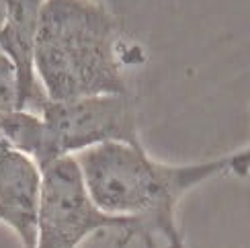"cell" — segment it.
Returning <instances> with one entry per match:
<instances>
[{
  "instance_id": "cell-1",
  "label": "cell",
  "mask_w": 250,
  "mask_h": 248,
  "mask_svg": "<svg viewBox=\"0 0 250 248\" xmlns=\"http://www.w3.org/2000/svg\"><path fill=\"white\" fill-rule=\"evenodd\" d=\"M84 187L97 207L113 218L133 220L138 238L150 248H187L176 224L185 193L230 172V158L199 164H162L142 144H101L76 154Z\"/></svg>"
},
{
  "instance_id": "cell-2",
  "label": "cell",
  "mask_w": 250,
  "mask_h": 248,
  "mask_svg": "<svg viewBox=\"0 0 250 248\" xmlns=\"http://www.w3.org/2000/svg\"><path fill=\"white\" fill-rule=\"evenodd\" d=\"M119 41V17L107 0H45L33 68L47 99L127 95Z\"/></svg>"
},
{
  "instance_id": "cell-3",
  "label": "cell",
  "mask_w": 250,
  "mask_h": 248,
  "mask_svg": "<svg viewBox=\"0 0 250 248\" xmlns=\"http://www.w3.org/2000/svg\"><path fill=\"white\" fill-rule=\"evenodd\" d=\"M41 150L39 168L45 164L76 156L101 144H142L135 123L131 92L99 95L74 101H49L39 109Z\"/></svg>"
},
{
  "instance_id": "cell-4",
  "label": "cell",
  "mask_w": 250,
  "mask_h": 248,
  "mask_svg": "<svg viewBox=\"0 0 250 248\" xmlns=\"http://www.w3.org/2000/svg\"><path fill=\"white\" fill-rule=\"evenodd\" d=\"M103 232H119L125 242L138 236V224L103 213L92 203L74 156L41 166L35 248H78L88 236Z\"/></svg>"
},
{
  "instance_id": "cell-5",
  "label": "cell",
  "mask_w": 250,
  "mask_h": 248,
  "mask_svg": "<svg viewBox=\"0 0 250 248\" xmlns=\"http://www.w3.org/2000/svg\"><path fill=\"white\" fill-rule=\"evenodd\" d=\"M41 203V168L0 138V222L23 248H35Z\"/></svg>"
},
{
  "instance_id": "cell-6",
  "label": "cell",
  "mask_w": 250,
  "mask_h": 248,
  "mask_svg": "<svg viewBox=\"0 0 250 248\" xmlns=\"http://www.w3.org/2000/svg\"><path fill=\"white\" fill-rule=\"evenodd\" d=\"M45 0H6V21L0 31V51L13 62L23 92V109L39 113L47 103L33 68V49L41 6Z\"/></svg>"
},
{
  "instance_id": "cell-7",
  "label": "cell",
  "mask_w": 250,
  "mask_h": 248,
  "mask_svg": "<svg viewBox=\"0 0 250 248\" xmlns=\"http://www.w3.org/2000/svg\"><path fill=\"white\" fill-rule=\"evenodd\" d=\"M23 109V92L15 64L0 51V115Z\"/></svg>"
},
{
  "instance_id": "cell-8",
  "label": "cell",
  "mask_w": 250,
  "mask_h": 248,
  "mask_svg": "<svg viewBox=\"0 0 250 248\" xmlns=\"http://www.w3.org/2000/svg\"><path fill=\"white\" fill-rule=\"evenodd\" d=\"M230 158V172H234L236 177H246V174H250V146L232 154Z\"/></svg>"
},
{
  "instance_id": "cell-9",
  "label": "cell",
  "mask_w": 250,
  "mask_h": 248,
  "mask_svg": "<svg viewBox=\"0 0 250 248\" xmlns=\"http://www.w3.org/2000/svg\"><path fill=\"white\" fill-rule=\"evenodd\" d=\"M4 21H6V0H0V31L4 27Z\"/></svg>"
},
{
  "instance_id": "cell-10",
  "label": "cell",
  "mask_w": 250,
  "mask_h": 248,
  "mask_svg": "<svg viewBox=\"0 0 250 248\" xmlns=\"http://www.w3.org/2000/svg\"><path fill=\"white\" fill-rule=\"evenodd\" d=\"M107 2H111V4H113V6H115V4H117V2H119V0H107Z\"/></svg>"
}]
</instances>
